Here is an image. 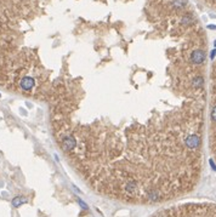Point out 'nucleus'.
I'll return each instance as SVG.
<instances>
[{
  "label": "nucleus",
  "instance_id": "5",
  "mask_svg": "<svg viewBox=\"0 0 216 217\" xmlns=\"http://www.w3.org/2000/svg\"><path fill=\"white\" fill-rule=\"evenodd\" d=\"M28 201H29V199H28L27 197H15L12 199V206L14 208H19L21 205L27 204Z\"/></svg>",
  "mask_w": 216,
  "mask_h": 217
},
{
  "label": "nucleus",
  "instance_id": "1",
  "mask_svg": "<svg viewBox=\"0 0 216 217\" xmlns=\"http://www.w3.org/2000/svg\"><path fill=\"white\" fill-rule=\"evenodd\" d=\"M153 217H216V206L211 204H186L160 211Z\"/></svg>",
  "mask_w": 216,
  "mask_h": 217
},
{
  "label": "nucleus",
  "instance_id": "8",
  "mask_svg": "<svg viewBox=\"0 0 216 217\" xmlns=\"http://www.w3.org/2000/svg\"><path fill=\"white\" fill-rule=\"evenodd\" d=\"M0 97H1V96H0Z\"/></svg>",
  "mask_w": 216,
  "mask_h": 217
},
{
  "label": "nucleus",
  "instance_id": "6",
  "mask_svg": "<svg viewBox=\"0 0 216 217\" xmlns=\"http://www.w3.org/2000/svg\"><path fill=\"white\" fill-rule=\"evenodd\" d=\"M211 117H213V120H215L216 121V106L214 107L213 109V113H211Z\"/></svg>",
  "mask_w": 216,
  "mask_h": 217
},
{
  "label": "nucleus",
  "instance_id": "3",
  "mask_svg": "<svg viewBox=\"0 0 216 217\" xmlns=\"http://www.w3.org/2000/svg\"><path fill=\"white\" fill-rule=\"evenodd\" d=\"M75 145H77V142H75V140H73L72 137H67V138H64L62 141V147L64 151L73 149L75 147Z\"/></svg>",
  "mask_w": 216,
  "mask_h": 217
},
{
  "label": "nucleus",
  "instance_id": "7",
  "mask_svg": "<svg viewBox=\"0 0 216 217\" xmlns=\"http://www.w3.org/2000/svg\"><path fill=\"white\" fill-rule=\"evenodd\" d=\"M79 204H80L81 206H83V209H85V210H86V209L89 208V206H88V205H86V204H85L84 201H81V200H79Z\"/></svg>",
  "mask_w": 216,
  "mask_h": 217
},
{
  "label": "nucleus",
  "instance_id": "4",
  "mask_svg": "<svg viewBox=\"0 0 216 217\" xmlns=\"http://www.w3.org/2000/svg\"><path fill=\"white\" fill-rule=\"evenodd\" d=\"M204 60H205V54L203 51H194L192 54V61L196 63H202L204 62Z\"/></svg>",
  "mask_w": 216,
  "mask_h": 217
},
{
  "label": "nucleus",
  "instance_id": "2",
  "mask_svg": "<svg viewBox=\"0 0 216 217\" xmlns=\"http://www.w3.org/2000/svg\"><path fill=\"white\" fill-rule=\"evenodd\" d=\"M34 86V79L33 78H29V77H26L21 80V87L22 90L24 91H30Z\"/></svg>",
  "mask_w": 216,
  "mask_h": 217
}]
</instances>
